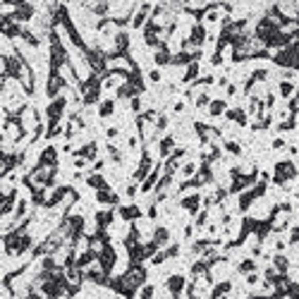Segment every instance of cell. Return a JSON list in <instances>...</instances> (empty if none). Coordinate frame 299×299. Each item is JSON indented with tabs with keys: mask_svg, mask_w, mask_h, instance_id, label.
<instances>
[{
	"mask_svg": "<svg viewBox=\"0 0 299 299\" xmlns=\"http://www.w3.org/2000/svg\"><path fill=\"white\" fill-rule=\"evenodd\" d=\"M299 180V163L294 158H280L273 165V182L275 187H280L285 194L292 192V182Z\"/></svg>",
	"mask_w": 299,
	"mask_h": 299,
	"instance_id": "6da1fadb",
	"label": "cell"
},
{
	"mask_svg": "<svg viewBox=\"0 0 299 299\" xmlns=\"http://www.w3.org/2000/svg\"><path fill=\"white\" fill-rule=\"evenodd\" d=\"M187 283L189 278L184 275V273L180 271H173V273H167L165 275V292L170 299H184V290H187Z\"/></svg>",
	"mask_w": 299,
	"mask_h": 299,
	"instance_id": "7a4b0ae2",
	"label": "cell"
},
{
	"mask_svg": "<svg viewBox=\"0 0 299 299\" xmlns=\"http://www.w3.org/2000/svg\"><path fill=\"white\" fill-rule=\"evenodd\" d=\"M12 14H14V20H17V24L29 27V24H34V20L39 17V7H36L34 3H29V0H17Z\"/></svg>",
	"mask_w": 299,
	"mask_h": 299,
	"instance_id": "3957f363",
	"label": "cell"
},
{
	"mask_svg": "<svg viewBox=\"0 0 299 299\" xmlns=\"http://www.w3.org/2000/svg\"><path fill=\"white\" fill-rule=\"evenodd\" d=\"M177 206H180V211H184V213L194 220L196 213L203 209V194H201V192H187V194L180 196Z\"/></svg>",
	"mask_w": 299,
	"mask_h": 299,
	"instance_id": "277c9868",
	"label": "cell"
},
{
	"mask_svg": "<svg viewBox=\"0 0 299 299\" xmlns=\"http://www.w3.org/2000/svg\"><path fill=\"white\" fill-rule=\"evenodd\" d=\"M36 165L41 167H58L60 165V148L55 144H46L36 151Z\"/></svg>",
	"mask_w": 299,
	"mask_h": 299,
	"instance_id": "5b68a950",
	"label": "cell"
},
{
	"mask_svg": "<svg viewBox=\"0 0 299 299\" xmlns=\"http://www.w3.org/2000/svg\"><path fill=\"white\" fill-rule=\"evenodd\" d=\"M180 146V139L175 132L163 134L158 141H156V153H158V160H167L175 153V148Z\"/></svg>",
	"mask_w": 299,
	"mask_h": 299,
	"instance_id": "8992f818",
	"label": "cell"
},
{
	"mask_svg": "<svg viewBox=\"0 0 299 299\" xmlns=\"http://www.w3.org/2000/svg\"><path fill=\"white\" fill-rule=\"evenodd\" d=\"M94 201H96L101 209H118V206H122V196H120L113 187H105V189L94 192Z\"/></svg>",
	"mask_w": 299,
	"mask_h": 299,
	"instance_id": "52a82bcc",
	"label": "cell"
},
{
	"mask_svg": "<svg viewBox=\"0 0 299 299\" xmlns=\"http://www.w3.org/2000/svg\"><path fill=\"white\" fill-rule=\"evenodd\" d=\"M118 220H122V223H137V220H141V218H146V211L141 209L139 203H122V206H118Z\"/></svg>",
	"mask_w": 299,
	"mask_h": 299,
	"instance_id": "ba28073f",
	"label": "cell"
},
{
	"mask_svg": "<svg viewBox=\"0 0 299 299\" xmlns=\"http://www.w3.org/2000/svg\"><path fill=\"white\" fill-rule=\"evenodd\" d=\"M187 39H189V43H192L194 48H206V43H209V27H206L203 22H194V24H189Z\"/></svg>",
	"mask_w": 299,
	"mask_h": 299,
	"instance_id": "9c48e42d",
	"label": "cell"
},
{
	"mask_svg": "<svg viewBox=\"0 0 299 299\" xmlns=\"http://www.w3.org/2000/svg\"><path fill=\"white\" fill-rule=\"evenodd\" d=\"M17 201H20V187L5 189V192H3V196H0V216H3V218L12 216L14 209H17Z\"/></svg>",
	"mask_w": 299,
	"mask_h": 299,
	"instance_id": "30bf717a",
	"label": "cell"
},
{
	"mask_svg": "<svg viewBox=\"0 0 299 299\" xmlns=\"http://www.w3.org/2000/svg\"><path fill=\"white\" fill-rule=\"evenodd\" d=\"M223 120H228L230 125L239 127V129H247V127L251 125V118H249V115H247V110H244V105H230Z\"/></svg>",
	"mask_w": 299,
	"mask_h": 299,
	"instance_id": "8fae6325",
	"label": "cell"
},
{
	"mask_svg": "<svg viewBox=\"0 0 299 299\" xmlns=\"http://www.w3.org/2000/svg\"><path fill=\"white\" fill-rule=\"evenodd\" d=\"M94 223L98 230H110L113 225L118 223V211L115 209H98L94 211Z\"/></svg>",
	"mask_w": 299,
	"mask_h": 299,
	"instance_id": "7c38bea8",
	"label": "cell"
},
{
	"mask_svg": "<svg viewBox=\"0 0 299 299\" xmlns=\"http://www.w3.org/2000/svg\"><path fill=\"white\" fill-rule=\"evenodd\" d=\"M115 113H118V98L115 96H103V101L96 105V118L101 122L103 120H110Z\"/></svg>",
	"mask_w": 299,
	"mask_h": 299,
	"instance_id": "4fadbf2b",
	"label": "cell"
},
{
	"mask_svg": "<svg viewBox=\"0 0 299 299\" xmlns=\"http://www.w3.org/2000/svg\"><path fill=\"white\" fill-rule=\"evenodd\" d=\"M74 156H82V158H86L91 165H94V163L101 158V151H98V141L91 139V141H86V144H82V146H77Z\"/></svg>",
	"mask_w": 299,
	"mask_h": 299,
	"instance_id": "5bb4252c",
	"label": "cell"
},
{
	"mask_svg": "<svg viewBox=\"0 0 299 299\" xmlns=\"http://www.w3.org/2000/svg\"><path fill=\"white\" fill-rule=\"evenodd\" d=\"M228 108H230V101H228V98H225V96H216V98H213V103L209 105L206 115H209V120H220V118H225Z\"/></svg>",
	"mask_w": 299,
	"mask_h": 299,
	"instance_id": "9a60e30c",
	"label": "cell"
},
{
	"mask_svg": "<svg viewBox=\"0 0 299 299\" xmlns=\"http://www.w3.org/2000/svg\"><path fill=\"white\" fill-rule=\"evenodd\" d=\"M249 273H261V266H258L256 258H251V256H244L239 258L235 264V275H249Z\"/></svg>",
	"mask_w": 299,
	"mask_h": 299,
	"instance_id": "2e32d148",
	"label": "cell"
},
{
	"mask_svg": "<svg viewBox=\"0 0 299 299\" xmlns=\"http://www.w3.org/2000/svg\"><path fill=\"white\" fill-rule=\"evenodd\" d=\"M271 266L280 275H292V258L287 256V254H273Z\"/></svg>",
	"mask_w": 299,
	"mask_h": 299,
	"instance_id": "e0dca14e",
	"label": "cell"
},
{
	"mask_svg": "<svg viewBox=\"0 0 299 299\" xmlns=\"http://www.w3.org/2000/svg\"><path fill=\"white\" fill-rule=\"evenodd\" d=\"M153 242L158 244L160 249H165L167 244L173 242V230L167 228V225H156L153 228Z\"/></svg>",
	"mask_w": 299,
	"mask_h": 299,
	"instance_id": "ac0fdd59",
	"label": "cell"
},
{
	"mask_svg": "<svg viewBox=\"0 0 299 299\" xmlns=\"http://www.w3.org/2000/svg\"><path fill=\"white\" fill-rule=\"evenodd\" d=\"M232 292H235V283L232 280H220V283H216L211 287L209 299H223L225 294H232Z\"/></svg>",
	"mask_w": 299,
	"mask_h": 299,
	"instance_id": "d6986e66",
	"label": "cell"
},
{
	"mask_svg": "<svg viewBox=\"0 0 299 299\" xmlns=\"http://www.w3.org/2000/svg\"><path fill=\"white\" fill-rule=\"evenodd\" d=\"M151 63H153V67H158V70L170 67V63H173V53H170V48L153 50V53H151Z\"/></svg>",
	"mask_w": 299,
	"mask_h": 299,
	"instance_id": "ffe728a7",
	"label": "cell"
},
{
	"mask_svg": "<svg viewBox=\"0 0 299 299\" xmlns=\"http://www.w3.org/2000/svg\"><path fill=\"white\" fill-rule=\"evenodd\" d=\"M275 91H278V96L287 103V101H292L294 94H297V82H285V79H278Z\"/></svg>",
	"mask_w": 299,
	"mask_h": 299,
	"instance_id": "44dd1931",
	"label": "cell"
},
{
	"mask_svg": "<svg viewBox=\"0 0 299 299\" xmlns=\"http://www.w3.org/2000/svg\"><path fill=\"white\" fill-rule=\"evenodd\" d=\"M84 184H86L91 192H98V189L110 187V182H108V177H105L103 173H89V177H86V182H84Z\"/></svg>",
	"mask_w": 299,
	"mask_h": 299,
	"instance_id": "7402d4cb",
	"label": "cell"
},
{
	"mask_svg": "<svg viewBox=\"0 0 299 299\" xmlns=\"http://www.w3.org/2000/svg\"><path fill=\"white\" fill-rule=\"evenodd\" d=\"M199 160H184L182 163V167H180V175H177V182H187V180H192L196 173H199Z\"/></svg>",
	"mask_w": 299,
	"mask_h": 299,
	"instance_id": "603a6c76",
	"label": "cell"
},
{
	"mask_svg": "<svg viewBox=\"0 0 299 299\" xmlns=\"http://www.w3.org/2000/svg\"><path fill=\"white\" fill-rule=\"evenodd\" d=\"M223 151L230 158H242L244 156V144L239 139H223Z\"/></svg>",
	"mask_w": 299,
	"mask_h": 299,
	"instance_id": "cb8c5ba5",
	"label": "cell"
},
{
	"mask_svg": "<svg viewBox=\"0 0 299 299\" xmlns=\"http://www.w3.org/2000/svg\"><path fill=\"white\" fill-rule=\"evenodd\" d=\"M199 77H201V63H192V65H187V67H184L180 84H187V86H189V84H194Z\"/></svg>",
	"mask_w": 299,
	"mask_h": 299,
	"instance_id": "d4e9b609",
	"label": "cell"
},
{
	"mask_svg": "<svg viewBox=\"0 0 299 299\" xmlns=\"http://www.w3.org/2000/svg\"><path fill=\"white\" fill-rule=\"evenodd\" d=\"M105 153H108V160L113 165H122L125 163V151L118 144H105Z\"/></svg>",
	"mask_w": 299,
	"mask_h": 299,
	"instance_id": "484cf974",
	"label": "cell"
},
{
	"mask_svg": "<svg viewBox=\"0 0 299 299\" xmlns=\"http://www.w3.org/2000/svg\"><path fill=\"white\" fill-rule=\"evenodd\" d=\"M213 220V211L211 209H201L199 213H196V218H194V225H196V230H206V225Z\"/></svg>",
	"mask_w": 299,
	"mask_h": 299,
	"instance_id": "4316f807",
	"label": "cell"
},
{
	"mask_svg": "<svg viewBox=\"0 0 299 299\" xmlns=\"http://www.w3.org/2000/svg\"><path fill=\"white\" fill-rule=\"evenodd\" d=\"M167 129H170V115L167 113H160L158 120H156V134H158V139L163 134H167Z\"/></svg>",
	"mask_w": 299,
	"mask_h": 299,
	"instance_id": "83f0119b",
	"label": "cell"
},
{
	"mask_svg": "<svg viewBox=\"0 0 299 299\" xmlns=\"http://www.w3.org/2000/svg\"><path fill=\"white\" fill-rule=\"evenodd\" d=\"M156 297H158V287L153 285V283H146L139 290V294H137V299H156Z\"/></svg>",
	"mask_w": 299,
	"mask_h": 299,
	"instance_id": "f1b7e54d",
	"label": "cell"
},
{
	"mask_svg": "<svg viewBox=\"0 0 299 299\" xmlns=\"http://www.w3.org/2000/svg\"><path fill=\"white\" fill-rule=\"evenodd\" d=\"M165 254L170 261H175V258H180L182 256V242H177V239H173V242L165 247Z\"/></svg>",
	"mask_w": 299,
	"mask_h": 299,
	"instance_id": "f546056e",
	"label": "cell"
},
{
	"mask_svg": "<svg viewBox=\"0 0 299 299\" xmlns=\"http://www.w3.org/2000/svg\"><path fill=\"white\" fill-rule=\"evenodd\" d=\"M287 146H290V141H287L283 134H275V137L271 139V144H268V148H271V151H285Z\"/></svg>",
	"mask_w": 299,
	"mask_h": 299,
	"instance_id": "4dcf8cb0",
	"label": "cell"
},
{
	"mask_svg": "<svg viewBox=\"0 0 299 299\" xmlns=\"http://www.w3.org/2000/svg\"><path fill=\"white\" fill-rule=\"evenodd\" d=\"M146 79L151 84H156V86H160V84L165 82V74H163V70H158V67H151V70L146 72Z\"/></svg>",
	"mask_w": 299,
	"mask_h": 299,
	"instance_id": "1f68e13d",
	"label": "cell"
},
{
	"mask_svg": "<svg viewBox=\"0 0 299 299\" xmlns=\"http://www.w3.org/2000/svg\"><path fill=\"white\" fill-rule=\"evenodd\" d=\"M287 244L290 247H299V220L292 223V228L287 230Z\"/></svg>",
	"mask_w": 299,
	"mask_h": 299,
	"instance_id": "d6a6232c",
	"label": "cell"
},
{
	"mask_svg": "<svg viewBox=\"0 0 299 299\" xmlns=\"http://www.w3.org/2000/svg\"><path fill=\"white\" fill-rule=\"evenodd\" d=\"M170 110H173V115H182V113L187 110V101H184V98H175L173 105H170Z\"/></svg>",
	"mask_w": 299,
	"mask_h": 299,
	"instance_id": "836d02e7",
	"label": "cell"
},
{
	"mask_svg": "<svg viewBox=\"0 0 299 299\" xmlns=\"http://www.w3.org/2000/svg\"><path fill=\"white\" fill-rule=\"evenodd\" d=\"M165 261H170V258H167L165 249H160V251H156V254H153V258H151V261H148V264L158 268V266H163V264H165Z\"/></svg>",
	"mask_w": 299,
	"mask_h": 299,
	"instance_id": "e575fe53",
	"label": "cell"
},
{
	"mask_svg": "<svg viewBox=\"0 0 299 299\" xmlns=\"http://www.w3.org/2000/svg\"><path fill=\"white\" fill-rule=\"evenodd\" d=\"M120 134H122L120 127H108V129H105V139H108V144H115V141L120 139Z\"/></svg>",
	"mask_w": 299,
	"mask_h": 299,
	"instance_id": "d590c367",
	"label": "cell"
},
{
	"mask_svg": "<svg viewBox=\"0 0 299 299\" xmlns=\"http://www.w3.org/2000/svg\"><path fill=\"white\" fill-rule=\"evenodd\" d=\"M261 280H264V275H261V273H249V275H244V283H247V287L261 285Z\"/></svg>",
	"mask_w": 299,
	"mask_h": 299,
	"instance_id": "8d00e7d4",
	"label": "cell"
},
{
	"mask_svg": "<svg viewBox=\"0 0 299 299\" xmlns=\"http://www.w3.org/2000/svg\"><path fill=\"white\" fill-rule=\"evenodd\" d=\"M237 94H239V84H237V82H230V86L225 89V98L230 101V98H235Z\"/></svg>",
	"mask_w": 299,
	"mask_h": 299,
	"instance_id": "74e56055",
	"label": "cell"
},
{
	"mask_svg": "<svg viewBox=\"0 0 299 299\" xmlns=\"http://www.w3.org/2000/svg\"><path fill=\"white\" fill-rule=\"evenodd\" d=\"M103 170H105V158H98L96 163L91 165V170H89V173H103Z\"/></svg>",
	"mask_w": 299,
	"mask_h": 299,
	"instance_id": "f35d334b",
	"label": "cell"
},
{
	"mask_svg": "<svg viewBox=\"0 0 299 299\" xmlns=\"http://www.w3.org/2000/svg\"><path fill=\"white\" fill-rule=\"evenodd\" d=\"M294 98H297V101H299V84H297V94H294Z\"/></svg>",
	"mask_w": 299,
	"mask_h": 299,
	"instance_id": "ab89813d",
	"label": "cell"
}]
</instances>
